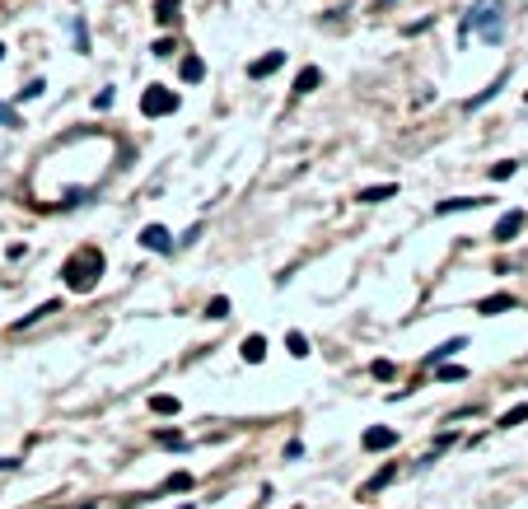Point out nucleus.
I'll list each match as a JSON object with an SVG mask.
<instances>
[{
    "label": "nucleus",
    "instance_id": "obj_31",
    "mask_svg": "<svg viewBox=\"0 0 528 509\" xmlns=\"http://www.w3.org/2000/svg\"><path fill=\"white\" fill-rule=\"evenodd\" d=\"M182 509H192V505H182Z\"/></svg>",
    "mask_w": 528,
    "mask_h": 509
},
{
    "label": "nucleus",
    "instance_id": "obj_12",
    "mask_svg": "<svg viewBox=\"0 0 528 509\" xmlns=\"http://www.w3.org/2000/svg\"><path fill=\"white\" fill-rule=\"evenodd\" d=\"M463 346H468V337H453V341H444V346H435V351L426 355V364H439V360H449L453 351H463Z\"/></svg>",
    "mask_w": 528,
    "mask_h": 509
},
{
    "label": "nucleus",
    "instance_id": "obj_29",
    "mask_svg": "<svg viewBox=\"0 0 528 509\" xmlns=\"http://www.w3.org/2000/svg\"><path fill=\"white\" fill-rule=\"evenodd\" d=\"M0 122H5V126H23V122H19V117H14V113H10V108H0Z\"/></svg>",
    "mask_w": 528,
    "mask_h": 509
},
{
    "label": "nucleus",
    "instance_id": "obj_18",
    "mask_svg": "<svg viewBox=\"0 0 528 509\" xmlns=\"http://www.w3.org/2000/svg\"><path fill=\"white\" fill-rule=\"evenodd\" d=\"M164 491H192V472H173L169 481H164Z\"/></svg>",
    "mask_w": 528,
    "mask_h": 509
},
{
    "label": "nucleus",
    "instance_id": "obj_26",
    "mask_svg": "<svg viewBox=\"0 0 528 509\" xmlns=\"http://www.w3.org/2000/svg\"><path fill=\"white\" fill-rule=\"evenodd\" d=\"M173 52H178V43H173V38H159V43H155V57H173Z\"/></svg>",
    "mask_w": 528,
    "mask_h": 509
},
{
    "label": "nucleus",
    "instance_id": "obj_10",
    "mask_svg": "<svg viewBox=\"0 0 528 509\" xmlns=\"http://www.w3.org/2000/svg\"><path fill=\"white\" fill-rule=\"evenodd\" d=\"M472 206H486L482 196H453V201H439L435 216H453V211H472Z\"/></svg>",
    "mask_w": 528,
    "mask_h": 509
},
{
    "label": "nucleus",
    "instance_id": "obj_7",
    "mask_svg": "<svg viewBox=\"0 0 528 509\" xmlns=\"http://www.w3.org/2000/svg\"><path fill=\"white\" fill-rule=\"evenodd\" d=\"M318 84H323V70H318V66H304L299 75H295V99H299V94H314Z\"/></svg>",
    "mask_w": 528,
    "mask_h": 509
},
{
    "label": "nucleus",
    "instance_id": "obj_28",
    "mask_svg": "<svg viewBox=\"0 0 528 509\" xmlns=\"http://www.w3.org/2000/svg\"><path fill=\"white\" fill-rule=\"evenodd\" d=\"M43 89H47L43 79H33V84H23V89H19V99H38V94H43Z\"/></svg>",
    "mask_w": 528,
    "mask_h": 509
},
{
    "label": "nucleus",
    "instance_id": "obj_11",
    "mask_svg": "<svg viewBox=\"0 0 528 509\" xmlns=\"http://www.w3.org/2000/svg\"><path fill=\"white\" fill-rule=\"evenodd\" d=\"M243 360H248V364H262V360H267V337H248V341H243Z\"/></svg>",
    "mask_w": 528,
    "mask_h": 509
},
{
    "label": "nucleus",
    "instance_id": "obj_15",
    "mask_svg": "<svg viewBox=\"0 0 528 509\" xmlns=\"http://www.w3.org/2000/svg\"><path fill=\"white\" fill-rule=\"evenodd\" d=\"M393 476H397V467H383L379 476H370V481H365V486H360V496H374V491H379V486H388V481H393Z\"/></svg>",
    "mask_w": 528,
    "mask_h": 509
},
{
    "label": "nucleus",
    "instance_id": "obj_9",
    "mask_svg": "<svg viewBox=\"0 0 528 509\" xmlns=\"http://www.w3.org/2000/svg\"><path fill=\"white\" fill-rule=\"evenodd\" d=\"M365 449H393L397 444V430H379V425H374V430H365Z\"/></svg>",
    "mask_w": 528,
    "mask_h": 509
},
{
    "label": "nucleus",
    "instance_id": "obj_2",
    "mask_svg": "<svg viewBox=\"0 0 528 509\" xmlns=\"http://www.w3.org/2000/svg\"><path fill=\"white\" fill-rule=\"evenodd\" d=\"M66 285L70 290H79V294H89L94 285H99V276H103V252L99 248H84V252H75V257L66 262Z\"/></svg>",
    "mask_w": 528,
    "mask_h": 509
},
{
    "label": "nucleus",
    "instance_id": "obj_19",
    "mask_svg": "<svg viewBox=\"0 0 528 509\" xmlns=\"http://www.w3.org/2000/svg\"><path fill=\"white\" fill-rule=\"evenodd\" d=\"M285 346H290V355H309V337H299V332H290Z\"/></svg>",
    "mask_w": 528,
    "mask_h": 509
},
{
    "label": "nucleus",
    "instance_id": "obj_24",
    "mask_svg": "<svg viewBox=\"0 0 528 509\" xmlns=\"http://www.w3.org/2000/svg\"><path fill=\"white\" fill-rule=\"evenodd\" d=\"M155 440H159V444H164V449H182V435H178V430H159V435H155Z\"/></svg>",
    "mask_w": 528,
    "mask_h": 509
},
{
    "label": "nucleus",
    "instance_id": "obj_5",
    "mask_svg": "<svg viewBox=\"0 0 528 509\" xmlns=\"http://www.w3.org/2000/svg\"><path fill=\"white\" fill-rule=\"evenodd\" d=\"M285 66V52H271V57H258L253 66H248V79H262V75H276V70Z\"/></svg>",
    "mask_w": 528,
    "mask_h": 509
},
{
    "label": "nucleus",
    "instance_id": "obj_20",
    "mask_svg": "<svg viewBox=\"0 0 528 509\" xmlns=\"http://www.w3.org/2000/svg\"><path fill=\"white\" fill-rule=\"evenodd\" d=\"M150 407H155L159 416H173V411H178V397H155V402H150Z\"/></svg>",
    "mask_w": 528,
    "mask_h": 509
},
{
    "label": "nucleus",
    "instance_id": "obj_13",
    "mask_svg": "<svg viewBox=\"0 0 528 509\" xmlns=\"http://www.w3.org/2000/svg\"><path fill=\"white\" fill-rule=\"evenodd\" d=\"M182 79H187V84H202V79H206V61L202 57H182Z\"/></svg>",
    "mask_w": 528,
    "mask_h": 509
},
{
    "label": "nucleus",
    "instance_id": "obj_1",
    "mask_svg": "<svg viewBox=\"0 0 528 509\" xmlns=\"http://www.w3.org/2000/svg\"><path fill=\"white\" fill-rule=\"evenodd\" d=\"M500 10H505L500 0H477V5L463 14V28H458V33L468 38L472 28H482L486 43H500V33H505V19H500Z\"/></svg>",
    "mask_w": 528,
    "mask_h": 509
},
{
    "label": "nucleus",
    "instance_id": "obj_16",
    "mask_svg": "<svg viewBox=\"0 0 528 509\" xmlns=\"http://www.w3.org/2000/svg\"><path fill=\"white\" fill-rule=\"evenodd\" d=\"M178 5H182V0H155V19L173 23V19H178Z\"/></svg>",
    "mask_w": 528,
    "mask_h": 509
},
{
    "label": "nucleus",
    "instance_id": "obj_21",
    "mask_svg": "<svg viewBox=\"0 0 528 509\" xmlns=\"http://www.w3.org/2000/svg\"><path fill=\"white\" fill-rule=\"evenodd\" d=\"M439 379H444V384H458V379H468V369H463V364H444Z\"/></svg>",
    "mask_w": 528,
    "mask_h": 509
},
{
    "label": "nucleus",
    "instance_id": "obj_30",
    "mask_svg": "<svg viewBox=\"0 0 528 509\" xmlns=\"http://www.w3.org/2000/svg\"><path fill=\"white\" fill-rule=\"evenodd\" d=\"M0 57H5V43H0Z\"/></svg>",
    "mask_w": 528,
    "mask_h": 509
},
{
    "label": "nucleus",
    "instance_id": "obj_14",
    "mask_svg": "<svg viewBox=\"0 0 528 509\" xmlns=\"http://www.w3.org/2000/svg\"><path fill=\"white\" fill-rule=\"evenodd\" d=\"M388 196H397V182H383V187H370V192H360L356 201H365V206H374V201H388Z\"/></svg>",
    "mask_w": 528,
    "mask_h": 509
},
{
    "label": "nucleus",
    "instance_id": "obj_4",
    "mask_svg": "<svg viewBox=\"0 0 528 509\" xmlns=\"http://www.w3.org/2000/svg\"><path fill=\"white\" fill-rule=\"evenodd\" d=\"M141 243L155 248V252H169L173 248V238H169V229H164V225H145V229H141Z\"/></svg>",
    "mask_w": 528,
    "mask_h": 509
},
{
    "label": "nucleus",
    "instance_id": "obj_3",
    "mask_svg": "<svg viewBox=\"0 0 528 509\" xmlns=\"http://www.w3.org/2000/svg\"><path fill=\"white\" fill-rule=\"evenodd\" d=\"M141 113H145V117H169V113H178V94L164 89V84H150V89L141 94Z\"/></svg>",
    "mask_w": 528,
    "mask_h": 509
},
{
    "label": "nucleus",
    "instance_id": "obj_23",
    "mask_svg": "<svg viewBox=\"0 0 528 509\" xmlns=\"http://www.w3.org/2000/svg\"><path fill=\"white\" fill-rule=\"evenodd\" d=\"M515 169H519L515 159H505V164H495V169H491V178H495V182H505V178H515Z\"/></svg>",
    "mask_w": 528,
    "mask_h": 509
},
{
    "label": "nucleus",
    "instance_id": "obj_8",
    "mask_svg": "<svg viewBox=\"0 0 528 509\" xmlns=\"http://www.w3.org/2000/svg\"><path fill=\"white\" fill-rule=\"evenodd\" d=\"M505 308H519V299L515 294H491V299H482V304H477V313H505Z\"/></svg>",
    "mask_w": 528,
    "mask_h": 509
},
{
    "label": "nucleus",
    "instance_id": "obj_6",
    "mask_svg": "<svg viewBox=\"0 0 528 509\" xmlns=\"http://www.w3.org/2000/svg\"><path fill=\"white\" fill-rule=\"evenodd\" d=\"M519 229H524V211H510V216H500V225H495L491 238H495V243H510Z\"/></svg>",
    "mask_w": 528,
    "mask_h": 509
},
{
    "label": "nucleus",
    "instance_id": "obj_22",
    "mask_svg": "<svg viewBox=\"0 0 528 509\" xmlns=\"http://www.w3.org/2000/svg\"><path fill=\"white\" fill-rule=\"evenodd\" d=\"M70 28H75V47H79V52H89V28H84V19H75Z\"/></svg>",
    "mask_w": 528,
    "mask_h": 509
},
{
    "label": "nucleus",
    "instance_id": "obj_27",
    "mask_svg": "<svg viewBox=\"0 0 528 509\" xmlns=\"http://www.w3.org/2000/svg\"><path fill=\"white\" fill-rule=\"evenodd\" d=\"M370 374H374V379H393V364H388V360H374Z\"/></svg>",
    "mask_w": 528,
    "mask_h": 509
},
{
    "label": "nucleus",
    "instance_id": "obj_17",
    "mask_svg": "<svg viewBox=\"0 0 528 509\" xmlns=\"http://www.w3.org/2000/svg\"><path fill=\"white\" fill-rule=\"evenodd\" d=\"M528 420V402H519V407H510L505 416H500V430H510V425H524Z\"/></svg>",
    "mask_w": 528,
    "mask_h": 509
},
{
    "label": "nucleus",
    "instance_id": "obj_25",
    "mask_svg": "<svg viewBox=\"0 0 528 509\" xmlns=\"http://www.w3.org/2000/svg\"><path fill=\"white\" fill-rule=\"evenodd\" d=\"M206 318H229V299H211V304H206Z\"/></svg>",
    "mask_w": 528,
    "mask_h": 509
}]
</instances>
